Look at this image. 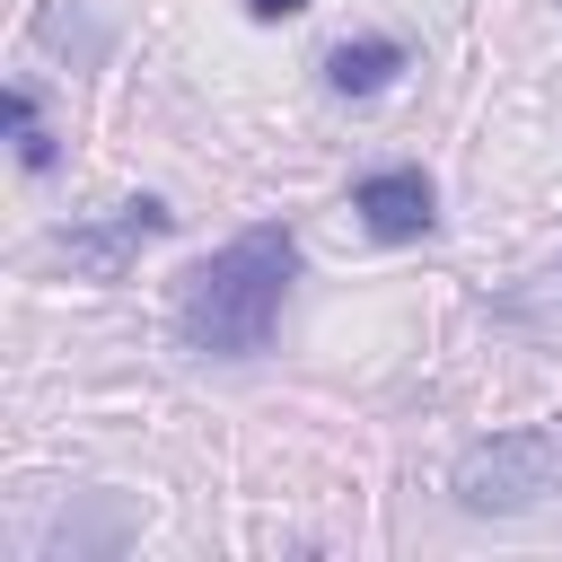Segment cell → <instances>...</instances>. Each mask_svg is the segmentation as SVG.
<instances>
[{
  "label": "cell",
  "instance_id": "cell-3",
  "mask_svg": "<svg viewBox=\"0 0 562 562\" xmlns=\"http://www.w3.org/2000/svg\"><path fill=\"white\" fill-rule=\"evenodd\" d=\"M158 237H167V202H149V193H140V202H123L114 220H79V228H61V237H53V255H61L79 281H123V272H132V255H140V246H158Z\"/></svg>",
  "mask_w": 562,
  "mask_h": 562
},
{
  "label": "cell",
  "instance_id": "cell-6",
  "mask_svg": "<svg viewBox=\"0 0 562 562\" xmlns=\"http://www.w3.org/2000/svg\"><path fill=\"white\" fill-rule=\"evenodd\" d=\"M9 140H18L26 167H53V132H44V114H35V88H9Z\"/></svg>",
  "mask_w": 562,
  "mask_h": 562
},
{
  "label": "cell",
  "instance_id": "cell-5",
  "mask_svg": "<svg viewBox=\"0 0 562 562\" xmlns=\"http://www.w3.org/2000/svg\"><path fill=\"white\" fill-rule=\"evenodd\" d=\"M404 70V44L395 35H360V44H334V61H325V79L342 88V97H369V88H386Z\"/></svg>",
  "mask_w": 562,
  "mask_h": 562
},
{
  "label": "cell",
  "instance_id": "cell-7",
  "mask_svg": "<svg viewBox=\"0 0 562 562\" xmlns=\"http://www.w3.org/2000/svg\"><path fill=\"white\" fill-rule=\"evenodd\" d=\"M246 9H255V18H299L307 0H246Z\"/></svg>",
  "mask_w": 562,
  "mask_h": 562
},
{
  "label": "cell",
  "instance_id": "cell-1",
  "mask_svg": "<svg viewBox=\"0 0 562 562\" xmlns=\"http://www.w3.org/2000/svg\"><path fill=\"white\" fill-rule=\"evenodd\" d=\"M290 272H299L290 228H246V237H228L211 263L184 272V299H176L184 342L211 351V360H255V351L272 342V325H281Z\"/></svg>",
  "mask_w": 562,
  "mask_h": 562
},
{
  "label": "cell",
  "instance_id": "cell-2",
  "mask_svg": "<svg viewBox=\"0 0 562 562\" xmlns=\"http://www.w3.org/2000/svg\"><path fill=\"white\" fill-rule=\"evenodd\" d=\"M553 492H562V422H518L457 457V509L474 518H518Z\"/></svg>",
  "mask_w": 562,
  "mask_h": 562
},
{
  "label": "cell",
  "instance_id": "cell-4",
  "mask_svg": "<svg viewBox=\"0 0 562 562\" xmlns=\"http://www.w3.org/2000/svg\"><path fill=\"white\" fill-rule=\"evenodd\" d=\"M351 211H360L378 237H422V228L439 220V211H430V176H422V167H378V176H360Z\"/></svg>",
  "mask_w": 562,
  "mask_h": 562
}]
</instances>
